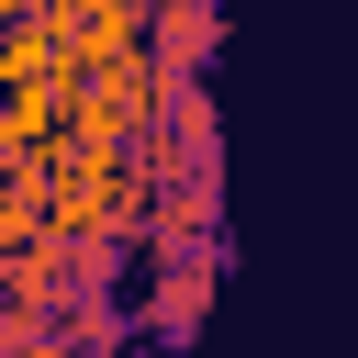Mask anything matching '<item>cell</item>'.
<instances>
[{"instance_id": "obj_3", "label": "cell", "mask_w": 358, "mask_h": 358, "mask_svg": "<svg viewBox=\"0 0 358 358\" xmlns=\"http://www.w3.org/2000/svg\"><path fill=\"white\" fill-rule=\"evenodd\" d=\"M179 257H224V179H168L157 190L145 268H179Z\"/></svg>"}, {"instance_id": "obj_1", "label": "cell", "mask_w": 358, "mask_h": 358, "mask_svg": "<svg viewBox=\"0 0 358 358\" xmlns=\"http://www.w3.org/2000/svg\"><path fill=\"white\" fill-rule=\"evenodd\" d=\"M45 22H56V45H67V67H78V78L134 67V56H145V34H157V11H145V0H45Z\"/></svg>"}, {"instance_id": "obj_2", "label": "cell", "mask_w": 358, "mask_h": 358, "mask_svg": "<svg viewBox=\"0 0 358 358\" xmlns=\"http://www.w3.org/2000/svg\"><path fill=\"white\" fill-rule=\"evenodd\" d=\"M213 280H224V257L145 268V291H134V324H145V347H157V358H190V336H201V313H213Z\"/></svg>"}, {"instance_id": "obj_4", "label": "cell", "mask_w": 358, "mask_h": 358, "mask_svg": "<svg viewBox=\"0 0 358 358\" xmlns=\"http://www.w3.org/2000/svg\"><path fill=\"white\" fill-rule=\"evenodd\" d=\"M213 34H224V0H157V34H145V56L190 90L201 78V56H213Z\"/></svg>"}]
</instances>
